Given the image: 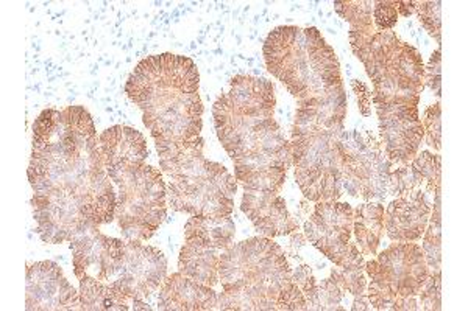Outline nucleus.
Returning <instances> with one entry per match:
<instances>
[{"label":"nucleus","instance_id":"f257e3e1","mask_svg":"<svg viewBox=\"0 0 468 311\" xmlns=\"http://www.w3.org/2000/svg\"><path fill=\"white\" fill-rule=\"evenodd\" d=\"M117 185L116 220L128 242H147L167 215L165 181L152 165H127L107 170Z\"/></svg>","mask_w":468,"mask_h":311},{"label":"nucleus","instance_id":"f03ea898","mask_svg":"<svg viewBox=\"0 0 468 311\" xmlns=\"http://www.w3.org/2000/svg\"><path fill=\"white\" fill-rule=\"evenodd\" d=\"M367 297L375 310H419V295L428 279L425 257L417 243H392L378 259L366 264Z\"/></svg>","mask_w":468,"mask_h":311},{"label":"nucleus","instance_id":"7ed1b4c3","mask_svg":"<svg viewBox=\"0 0 468 311\" xmlns=\"http://www.w3.org/2000/svg\"><path fill=\"white\" fill-rule=\"evenodd\" d=\"M218 280L224 291L251 286L275 304L280 293L293 282L284 251L267 237L250 238L225 249L218 264Z\"/></svg>","mask_w":468,"mask_h":311},{"label":"nucleus","instance_id":"20e7f679","mask_svg":"<svg viewBox=\"0 0 468 311\" xmlns=\"http://www.w3.org/2000/svg\"><path fill=\"white\" fill-rule=\"evenodd\" d=\"M197 66L187 57L163 53L143 59L134 67L125 85L128 98L145 108L172 97L198 92Z\"/></svg>","mask_w":468,"mask_h":311},{"label":"nucleus","instance_id":"39448f33","mask_svg":"<svg viewBox=\"0 0 468 311\" xmlns=\"http://www.w3.org/2000/svg\"><path fill=\"white\" fill-rule=\"evenodd\" d=\"M238 181L224 165L218 164L198 180L169 184V202L191 216H231Z\"/></svg>","mask_w":468,"mask_h":311},{"label":"nucleus","instance_id":"423d86ee","mask_svg":"<svg viewBox=\"0 0 468 311\" xmlns=\"http://www.w3.org/2000/svg\"><path fill=\"white\" fill-rule=\"evenodd\" d=\"M167 277V260L160 249L141 242H125L122 259L117 264L112 284L127 299L145 301Z\"/></svg>","mask_w":468,"mask_h":311},{"label":"nucleus","instance_id":"0eeeda50","mask_svg":"<svg viewBox=\"0 0 468 311\" xmlns=\"http://www.w3.org/2000/svg\"><path fill=\"white\" fill-rule=\"evenodd\" d=\"M355 209L339 201H322L304 223V237L335 266L346 264L356 243H351Z\"/></svg>","mask_w":468,"mask_h":311},{"label":"nucleus","instance_id":"6e6552de","mask_svg":"<svg viewBox=\"0 0 468 311\" xmlns=\"http://www.w3.org/2000/svg\"><path fill=\"white\" fill-rule=\"evenodd\" d=\"M202 116V100L196 92L172 97L145 108L143 121L149 128L154 143L186 142L200 136Z\"/></svg>","mask_w":468,"mask_h":311},{"label":"nucleus","instance_id":"1a4fd4ad","mask_svg":"<svg viewBox=\"0 0 468 311\" xmlns=\"http://www.w3.org/2000/svg\"><path fill=\"white\" fill-rule=\"evenodd\" d=\"M375 108L386 158L392 164L410 165L425 139L419 106L375 105Z\"/></svg>","mask_w":468,"mask_h":311},{"label":"nucleus","instance_id":"9d476101","mask_svg":"<svg viewBox=\"0 0 468 311\" xmlns=\"http://www.w3.org/2000/svg\"><path fill=\"white\" fill-rule=\"evenodd\" d=\"M94 223H85L70 242L72 264L77 279L92 275L101 282H110L122 259L125 242L107 237Z\"/></svg>","mask_w":468,"mask_h":311},{"label":"nucleus","instance_id":"9b49d317","mask_svg":"<svg viewBox=\"0 0 468 311\" xmlns=\"http://www.w3.org/2000/svg\"><path fill=\"white\" fill-rule=\"evenodd\" d=\"M27 310H81L75 291L55 262H37L27 268Z\"/></svg>","mask_w":468,"mask_h":311},{"label":"nucleus","instance_id":"f8f14e48","mask_svg":"<svg viewBox=\"0 0 468 311\" xmlns=\"http://www.w3.org/2000/svg\"><path fill=\"white\" fill-rule=\"evenodd\" d=\"M432 202L421 189L408 196H397L384 211V231L392 242H419L430 224Z\"/></svg>","mask_w":468,"mask_h":311},{"label":"nucleus","instance_id":"ddd939ff","mask_svg":"<svg viewBox=\"0 0 468 311\" xmlns=\"http://www.w3.org/2000/svg\"><path fill=\"white\" fill-rule=\"evenodd\" d=\"M240 211L262 237H282L298 231V222L289 213L286 201L275 192L244 191Z\"/></svg>","mask_w":468,"mask_h":311},{"label":"nucleus","instance_id":"4468645a","mask_svg":"<svg viewBox=\"0 0 468 311\" xmlns=\"http://www.w3.org/2000/svg\"><path fill=\"white\" fill-rule=\"evenodd\" d=\"M218 293L213 286L189 279L180 271L161 284L158 308L165 311L218 310Z\"/></svg>","mask_w":468,"mask_h":311},{"label":"nucleus","instance_id":"2eb2a0df","mask_svg":"<svg viewBox=\"0 0 468 311\" xmlns=\"http://www.w3.org/2000/svg\"><path fill=\"white\" fill-rule=\"evenodd\" d=\"M99 148L107 170L145 164V159L149 158L144 136L138 130L121 125L101 132Z\"/></svg>","mask_w":468,"mask_h":311},{"label":"nucleus","instance_id":"dca6fc26","mask_svg":"<svg viewBox=\"0 0 468 311\" xmlns=\"http://www.w3.org/2000/svg\"><path fill=\"white\" fill-rule=\"evenodd\" d=\"M234 111L247 116H273L275 94L273 85L266 78L238 75L229 81V92L222 94Z\"/></svg>","mask_w":468,"mask_h":311},{"label":"nucleus","instance_id":"f3484780","mask_svg":"<svg viewBox=\"0 0 468 311\" xmlns=\"http://www.w3.org/2000/svg\"><path fill=\"white\" fill-rule=\"evenodd\" d=\"M181 248L178 271L189 279L203 285L216 286L218 284V264L224 251L198 238H185Z\"/></svg>","mask_w":468,"mask_h":311},{"label":"nucleus","instance_id":"a211bd4d","mask_svg":"<svg viewBox=\"0 0 468 311\" xmlns=\"http://www.w3.org/2000/svg\"><path fill=\"white\" fill-rule=\"evenodd\" d=\"M384 233V206L379 202H367L355 209L353 233L362 255H377Z\"/></svg>","mask_w":468,"mask_h":311},{"label":"nucleus","instance_id":"6ab92c4d","mask_svg":"<svg viewBox=\"0 0 468 311\" xmlns=\"http://www.w3.org/2000/svg\"><path fill=\"white\" fill-rule=\"evenodd\" d=\"M236 235L231 216H192L185 226V238H198L220 251L233 244Z\"/></svg>","mask_w":468,"mask_h":311},{"label":"nucleus","instance_id":"aec40b11","mask_svg":"<svg viewBox=\"0 0 468 311\" xmlns=\"http://www.w3.org/2000/svg\"><path fill=\"white\" fill-rule=\"evenodd\" d=\"M80 308L86 311H128L130 304L112 282L85 275L80 279Z\"/></svg>","mask_w":468,"mask_h":311},{"label":"nucleus","instance_id":"412c9836","mask_svg":"<svg viewBox=\"0 0 468 311\" xmlns=\"http://www.w3.org/2000/svg\"><path fill=\"white\" fill-rule=\"evenodd\" d=\"M373 105H410L419 106L423 90L410 85L394 72H384L381 77L373 79Z\"/></svg>","mask_w":468,"mask_h":311},{"label":"nucleus","instance_id":"4be33fe9","mask_svg":"<svg viewBox=\"0 0 468 311\" xmlns=\"http://www.w3.org/2000/svg\"><path fill=\"white\" fill-rule=\"evenodd\" d=\"M331 280L344 293H350L353 297L367 295V280H366V262L359 248L355 249L346 264L335 266L331 271Z\"/></svg>","mask_w":468,"mask_h":311},{"label":"nucleus","instance_id":"5701e85b","mask_svg":"<svg viewBox=\"0 0 468 311\" xmlns=\"http://www.w3.org/2000/svg\"><path fill=\"white\" fill-rule=\"evenodd\" d=\"M399 75L401 78L408 79L410 85L419 89H425V64L420 52L410 44L401 43L399 52L395 53L394 59L390 61L388 69ZM386 70V72H388Z\"/></svg>","mask_w":468,"mask_h":311},{"label":"nucleus","instance_id":"b1692460","mask_svg":"<svg viewBox=\"0 0 468 311\" xmlns=\"http://www.w3.org/2000/svg\"><path fill=\"white\" fill-rule=\"evenodd\" d=\"M286 174H288V170L284 167H271V169L239 171V173H234V178L244 187V191L280 193L282 185H284V181H286Z\"/></svg>","mask_w":468,"mask_h":311},{"label":"nucleus","instance_id":"393cba45","mask_svg":"<svg viewBox=\"0 0 468 311\" xmlns=\"http://www.w3.org/2000/svg\"><path fill=\"white\" fill-rule=\"evenodd\" d=\"M342 301H344V291L331 279L322 280V284L317 282V285L309 291V295H306L308 310H344V306H341Z\"/></svg>","mask_w":468,"mask_h":311},{"label":"nucleus","instance_id":"a878e982","mask_svg":"<svg viewBox=\"0 0 468 311\" xmlns=\"http://www.w3.org/2000/svg\"><path fill=\"white\" fill-rule=\"evenodd\" d=\"M410 167L423 178L426 192L430 195L434 196V192L441 189V158L439 154L421 151L412 159Z\"/></svg>","mask_w":468,"mask_h":311},{"label":"nucleus","instance_id":"bb28decb","mask_svg":"<svg viewBox=\"0 0 468 311\" xmlns=\"http://www.w3.org/2000/svg\"><path fill=\"white\" fill-rule=\"evenodd\" d=\"M428 275H441V224L430 223L421 244Z\"/></svg>","mask_w":468,"mask_h":311},{"label":"nucleus","instance_id":"cd10ccee","mask_svg":"<svg viewBox=\"0 0 468 311\" xmlns=\"http://www.w3.org/2000/svg\"><path fill=\"white\" fill-rule=\"evenodd\" d=\"M423 187H425V181L410 164L390 173L388 193L394 196H408L414 192L421 191Z\"/></svg>","mask_w":468,"mask_h":311},{"label":"nucleus","instance_id":"c85d7f7f","mask_svg":"<svg viewBox=\"0 0 468 311\" xmlns=\"http://www.w3.org/2000/svg\"><path fill=\"white\" fill-rule=\"evenodd\" d=\"M373 5L375 2L366 0H348V2H335V8L339 16L350 22L351 26H372Z\"/></svg>","mask_w":468,"mask_h":311},{"label":"nucleus","instance_id":"c756f323","mask_svg":"<svg viewBox=\"0 0 468 311\" xmlns=\"http://www.w3.org/2000/svg\"><path fill=\"white\" fill-rule=\"evenodd\" d=\"M66 127L74 136L81 138H97L96 125L90 117V112L86 111L83 106H69L61 111Z\"/></svg>","mask_w":468,"mask_h":311},{"label":"nucleus","instance_id":"7c9ffc66","mask_svg":"<svg viewBox=\"0 0 468 311\" xmlns=\"http://www.w3.org/2000/svg\"><path fill=\"white\" fill-rule=\"evenodd\" d=\"M441 2H415V13L420 17L421 26L430 33L437 44L441 43Z\"/></svg>","mask_w":468,"mask_h":311},{"label":"nucleus","instance_id":"2f4dec72","mask_svg":"<svg viewBox=\"0 0 468 311\" xmlns=\"http://www.w3.org/2000/svg\"><path fill=\"white\" fill-rule=\"evenodd\" d=\"M426 143L434 148L436 151L441 150V105L437 101L436 105L430 106L425 111L423 120Z\"/></svg>","mask_w":468,"mask_h":311},{"label":"nucleus","instance_id":"473e14b6","mask_svg":"<svg viewBox=\"0 0 468 311\" xmlns=\"http://www.w3.org/2000/svg\"><path fill=\"white\" fill-rule=\"evenodd\" d=\"M419 299L423 310H441V275H428Z\"/></svg>","mask_w":468,"mask_h":311},{"label":"nucleus","instance_id":"72a5a7b5","mask_svg":"<svg viewBox=\"0 0 468 311\" xmlns=\"http://www.w3.org/2000/svg\"><path fill=\"white\" fill-rule=\"evenodd\" d=\"M373 21L377 32H390L399 21V11L395 2H375L373 5Z\"/></svg>","mask_w":468,"mask_h":311},{"label":"nucleus","instance_id":"f704fd0d","mask_svg":"<svg viewBox=\"0 0 468 311\" xmlns=\"http://www.w3.org/2000/svg\"><path fill=\"white\" fill-rule=\"evenodd\" d=\"M277 310L282 311H303L308 310V302L304 297L303 291L298 288L297 284L292 282L288 288L280 293L277 297Z\"/></svg>","mask_w":468,"mask_h":311},{"label":"nucleus","instance_id":"c9c22d12","mask_svg":"<svg viewBox=\"0 0 468 311\" xmlns=\"http://www.w3.org/2000/svg\"><path fill=\"white\" fill-rule=\"evenodd\" d=\"M425 85L436 92L437 98L441 97V50L432 53L430 63L425 67Z\"/></svg>","mask_w":468,"mask_h":311},{"label":"nucleus","instance_id":"e433bc0d","mask_svg":"<svg viewBox=\"0 0 468 311\" xmlns=\"http://www.w3.org/2000/svg\"><path fill=\"white\" fill-rule=\"evenodd\" d=\"M292 280L297 284L298 288L303 291L304 297L309 295V291L317 285V280H315L314 275H313V271H311L308 264H300L297 269H293Z\"/></svg>","mask_w":468,"mask_h":311},{"label":"nucleus","instance_id":"4c0bfd02","mask_svg":"<svg viewBox=\"0 0 468 311\" xmlns=\"http://www.w3.org/2000/svg\"><path fill=\"white\" fill-rule=\"evenodd\" d=\"M351 86L356 92L357 101H359V108L364 116L367 117L370 114V105H372V94L368 90L367 86L364 85L359 79H351Z\"/></svg>","mask_w":468,"mask_h":311},{"label":"nucleus","instance_id":"58836bf2","mask_svg":"<svg viewBox=\"0 0 468 311\" xmlns=\"http://www.w3.org/2000/svg\"><path fill=\"white\" fill-rule=\"evenodd\" d=\"M395 5H397V11H399L405 17L415 13V2H395Z\"/></svg>","mask_w":468,"mask_h":311}]
</instances>
